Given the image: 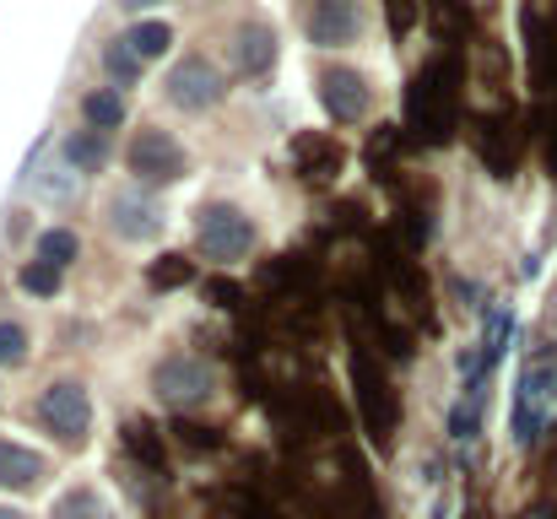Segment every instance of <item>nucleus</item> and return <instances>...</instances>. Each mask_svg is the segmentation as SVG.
I'll return each instance as SVG.
<instances>
[{
  "label": "nucleus",
  "mask_w": 557,
  "mask_h": 519,
  "mask_svg": "<svg viewBox=\"0 0 557 519\" xmlns=\"http://www.w3.org/2000/svg\"><path fill=\"white\" fill-rule=\"evenodd\" d=\"M455 98H460V60H428L411 76L406 92V131H417L422 141H449L455 131Z\"/></svg>",
  "instance_id": "f257e3e1"
},
{
  "label": "nucleus",
  "mask_w": 557,
  "mask_h": 519,
  "mask_svg": "<svg viewBox=\"0 0 557 519\" xmlns=\"http://www.w3.org/2000/svg\"><path fill=\"white\" fill-rule=\"evenodd\" d=\"M38 422L60 438V444H87V428H92V400L76 379H54L44 395H38Z\"/></svg>",
  "instance_id": "f03ea898"
},
{
  "label": "nucleus",
  "mask_w": 557,
  "mask_h": 519,
  "mask_svg": "<svg viewBox=\"0 0 557 519\" xmlns=\"http://www.w3.org/2000/svg\"><path fill=\"white\" fill-rule=\"evenodd\" d=\"M195 233H200V255L206 260H244L255 249V222L238 211V206H206L195 217Z\"/></svg>",
  "instance_id": "7ed1b4c3"
},
{
  "label": "nucleus",
  "mask_w": 557,
  "mask_h": 519,
  "mask_svg": "<svg viewBox=\"0 0 557 519\" xmlns=\"http://www.w3.org/2000/svg\"><path fill=\"white\" fill-rule=\"evenodd\" d=\"M211 384H216V373H211V362L206 357H195V351H174V357H163L158 368H152V390H158V400H169V406H200L206 395H211Z\"/></svg>",
  "instance_id": "20e7f679"
},
{
  "label": "nucleus",
  "mask_w": 557,
  "mask_h": 519,
  "mask_svg": "<svg viewBox=\"0 0 557 519\" xmlns=\"http://www.w3.org/2000/svg\"><path fill=\"white\" fill-rule=\"evenodd\" d=\"M131 169H136L141 184L158 189V184H174L189 163H185V152H180V141H174L169 131H141V136L131 141Z\"/></svg>",
  "instance_id": "39448f33"
},
{
  "label": "nucleus",
  "mask_w": 557,
  "mask_h": 519,
  "mask_svg": "<svg viewBox=\"0 0 557 519\" xmlns=\"http://www.w3.org/2000/svg\"><path fill=\"white\" fill-rule=\"evenodd\" d=\"M227 92V82H222V71L206 60V54H189L185 65H174V76H169V103L174 109H211L216 98Z\"/></svg>",
  "instance_id": "423d86ee"
},
{
  "label": "nucleus",
  "mask_w": 557,
  "mask_h": 519,
  "mask_svg": "<svg viewBox=\"0 0 557 519\" xmlns=\"http://www.w3.org/2000/svg\"><path fill=\"white\" fill-rule=\"evenodd\" d=\"M320 103H325V114L331 120H342V125H352V120H363L369 114V82L358 76V71H347V65H325L320 71Z\"/></svg>",
  "instance_id": "0eeeda50"
},
{
  "label": "nucleus",
  "mask_w": 557,
  "mask_h": 519,
  "mask_svg": "<svg viewBox=\"0 0 557 519\" xmlns=\"http://www.w3.org/2000/svg\"><path fill=\"white\" fill-rule=\"evenodd\" d=\"M352 379H358L363 417H369L373 438H384V433H389V422H395V400H389V379H384V368L369 357V346H358V351H352Z\"/></svg>",
  "instance_id": "6e6552de"
},
{
  "label": "nucleus",
  "mask_w": 557,
  "mask_h": 519,
  "mask_svg": "<svg viewBox=\"0 0 557 519\" xmlns=\"http://www.w3.org/2000/svg\"><path fill=\"white\" fill-rule=\"evenodd\" d=\"M109 227H114L120 238L141 244V238H158V233H163V211H158V200H147V195L125 189V195H114V200H109Z\"/></svg>",
  "instance_id": "1a4fd4ad"
},
{
  "label": "nucleus",
  "mask_w": 557,
  "mask_h": 519,
  "mask_svg": "<svg viewBox=\"0 0 557 519\" xmlns=\"http://www.w3.org/2000/svg\"><path fill=\"white\" fill-rule=\"evenodd\" d=\"M309 38L320 49H342L358 38V5L352 0H314L309 5Z\"/></svg>",
  "instance_id": "9d476101"
},
{
  "label": "nucleus",
  "mask_w": 557,
  "mask_h": 519,
  "mask_svg": "<svg viewBox=\"0 0 557 519\" xmlns=\"http://www.w3.org/2000/svg\"><path fill=\"white\" fill-rule=\"evenodd\" d=\"M233 65H238L244 76H265V71L276 65V33H271L265 22H244V27L233 33Z\"/></svg>",
  "instance_id": "9b49d317"
},
{
  "label": "nucleus",
  "mask_w": 557,
  "mask_h": 519,
  "mask_svg": "<svg viewBox=\"0 0 557 519\" xmlns=\"http://www.w3.org/2000/svg\"><path fill=\"white\" fill-rule=\"evenodd\" d=\"M44 477H49L44 455H33V449H22V444L0 438V487H5V493H33Z\"/></svg>",
  "instance_id": "f8f14e48"
},
{
  "label": "nucleus",
  "mask_w": 557,
  "mask_h": 519,
  "mask_svg": "<svg viewBox=\"0 0 557 519\" xmlns=\"http://www.w3.org/2000/svg\"><path fill=\"white\" fill-rule=\"evenodd\" d=\"M293 158H298V173H304L309 184H325V178L342 173V147L325 141V136H298V141H293Z\"/></svg>",
  "instance_id": "ddd939ff"
},
{
  "label": "nucleus",
  "mask_w": 557,
  "mask_h": 519,
  "mask_svg": "<svg viewBox=\"0 0 557 519\" xmlns=\"http://www.w3.org/2000/svg\"><path fill=\"white\" fill-rule=\"evenodd\" d=\"M482 163L498 173V178H509L515 173V136H509V125L504 120H482Z\"/></svg>",
  "instance_id": "4468645a"
},
{
  "label": "nucleus",
  "mask_w": 557,
  "mask_h": 519,
  "mask_svg": "<svg viewBox=\"0 0 557 519\" xmlns=\"http://www.w3.org/2000/svg\"><path fill=\"white\" fill-rule=\"evenodd\" d=\"M49 519H114V509H109V498L98 487H71V493L54 498Z\"/></svg>",
  "instance_id": "2eb2a0df"
},
{
  "label": "nucleus",
  "mask_w": 557,
  "mask_h": 519,
  "mask_svg": "<svg viewBox=\"0 0 557 519\" xmlns=\"http://www.w3.org/2000/svg\"><path fill=\"white\" fill-rule=\"evenodd\" d=\"M125 44H131V54L147 65V60H163V54H169L174 27H169V22H136V27L125 33Z\"/></svg>",
  "instance_id": "dca6fc26"
},
{
  "label": "nucleus",
  "mask_w": 557,
  "mask_h": 519,
  "mask_svg": "<svg viewBox=\"0 0 557 519\" xmlns=\"http://www.w3.org/2000/svg\"><path fill=\"white\" fill-rule=\"evenodd\" d=\"M103 158H109L103 131H82V136H71V141H65V163H71L76 173H98L103 169Z\"/></svg>",
  "instance_id": "f3484780"
},
{
  "label": "nucleus",
  "mask_w": 557,
  "mask_h": 519,
  "mask_svg": "<svg viewBox=\"0 0 557 519\" xmlns=\"http://www.w3.org/2000/svg\"><path fill=\"white\" fill-rule=\"evenodd\" d=\"M82 114H87V125H92V131H114V125L125 120V103H120V92L98 87V92H87V98H82Z\"/></svg>",
  "instance_id": "a211bd4d"
},
{
  "label": "nucleus",
  "mask_w": 557,
  "mask_h": 519,
  "mask_svg": "<svg viewBox=\"0 0 557 519\" xmlns=\"http://www.w3.org/2000/svg\"><path fill=\"white\" fill-rule=\"evenodd\" d=\"M428 5H433V22H438L444 38H466V33H471V11H466V0H428Z\"/></svg>",
  "instance_id": "6ab92c4d"
},
{
  "label": "nucleus",
  "mask_w": 557,
  "mask_h": 519,
  "mask_svg": "<svg viewBox=\"0 0 557 519\" xmlns=\"http://www.w3.org/2000/svg\"><path fill=\"white\" fill-rule=\"evenodd\" d=\"M22 293H33V298H54V293H60V265H49V260L22 265Z\"/></svg>",
  "instance_id": "aec40b11"
},
{
  "label": "nucleus",
  "mask_w": 557,
  "mask_h": 519,
  "mask_svg": "<svg viewBox=\"0 0 557 519\" xmlns=\"http://www.w3.org/2000/svg\"><path fill=\"white\" fill-rule=\"evenodd\" d=\"M103 65H109V76H114V82H141V60L131 54V44H125V38H114V44L103 49Z\"/></svg>",
  "instance_id": "412c9836"
},
{
  "label": "nucleus",
  "mask_w": 557,
  "mask_h": 519,
  "mask_svg": "<svg viewBox=\"0 0 557 519\" xmlns=\"http://www.w3.org/2000/svg\"><path fill=\"white\" fill-rule=\"evenodd\" d=\"M189 276H195V265H189L185 255H163V260L152 265V287H158V293H169V287H185Z\"/></svg>",
  "instance_id": "4be33fe9"
},
{
  "label": "nucleus",
  "mask_w": 557,
  "mask_h": 519,
  "mask_svg": "<svg viewBox=\"0 0 557 519\" xmlns=\"http://www.w3.org/2000/svg\"><path fill=\"white\" fill-rule=\"evenodd\" d=\"M38 255H44L49 265H65V260H76V233H71V227H49V233L38 238Z\"/></svg>",
  "instance_id": "5701e85b"
},
{
  "label": "nucleus",
  "mask_w": 557,
  "mask_h": 519,
  "mask_svg": "<svg viewBox=\"0 0 557 519\" xmlns=\"http://www.w3.org/2000/svg\"><path fill=\"white\" fill-rule=\"evenodd\" d=\"M0 362H11V368H16V362H27V331H22V325H11V320L0 325Z\"/></svg>",
  "instance_id": "b1692460"
},
{
  "label": "nucleus",
  "mask_w": 557,
  "mask_h": 519,
  "mask_svg": "<svg viewBox=\"0 0 557 519\" xmlns=\"http://www.w3.org/2000/svg\"><path fill=\"white\" fill-rule=\"evenodd\" d=\"M76 169H49L44 178H38V189L49 195V200H76V178H71Z\"/></svg>",
  "instance_id": "393cba45"
},
{
  "label": "nucleus",
  "mask_w": 557,
  "mask_h": 519,
  "mask_svg": "<svg viewBox=\"0 0 557 519\" xmlns=\"http://www.w3.org/2000/svg\"><path fill=\"white\" fill-rule=\"evenodd\" d=\"M384 16L395 33H411L417 27V0H384Z\"/></svg>",
  "instance_id": "a878e982"
},
{
  "label": "nucleus",
  "mask_w": 557,
  "mask_h": 519,
  "mask_svg": "<svg viewBox=\"0 0 557 519\" xmlns=\"http://www.w3.org/2000/svg\"><path fill=\"white\" fill-rule=\"evenodd\" d=\"M131 449H136V455H147V460H158V438H152V422H131Z\"/></svg>",
  "instance_id": "bb28decb"
},
{
  "label": "nucleus",
  "mask_w": 557,
  "mask_h": 519,
  "mask_svg": "<svg viewBox=\"0 0 557 519\" xmlns=\"http://www.w3.org/2000/svg\"><path fill=\"white\" fill-rule=\"evenodd\" d=\"M206 293H211V304H216V309H238V287H233V282H211Z\"/></svg>",
  "instance_id": "cd10ccee"
},
{
  "label": "nucleus",
  "mask_w": 557,
  "mask_h": 519,
  "mask_svg": "<svg viewBox=\"0 0 557 519\" xmlns=\"http://www.w3.org/2000/svg\"><path fill=\"white\" fill-rule=\"evenodd\" d=\"M125 11H147V5H158V0H120Z\"/></svg>",
  "instance_id": "c85d7f7f"
},
{
  "label": "nucleus",
  "mask_w": 557,
  "mask_h": 519,
  "mask_svg": "<svg viewBox=\"0 0 557 519\" xmlns=\"http://www.w3.org/2000/svg\"><path fill=\"white\" fill-rule=\"evenodd\" d=\"M0 519H27V515H16V509H5V504H0Z\"/></svg>",
  "instance_id": "c756f323"
}]
</instances>
